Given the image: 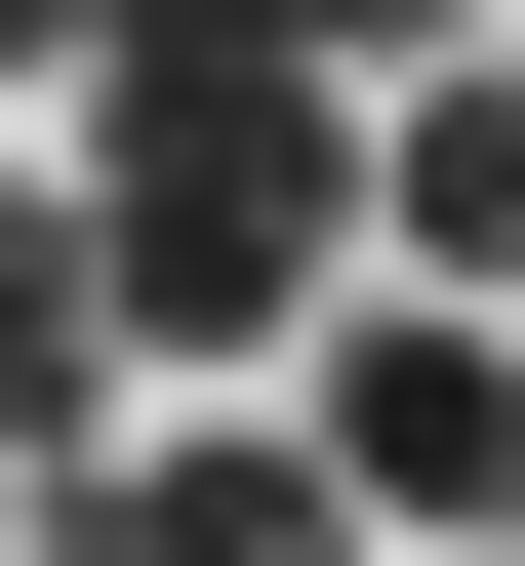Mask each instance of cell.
I'll return each instance as SVG.
<instances>
[{
	"mask_svg": "<svg viewBox=\"0 0 525 566\" xmlns=\"http://www.w3.org/2000/svg\"><path fill=\"white\" fill-rule=\"evenodd\" d=\"M82 283H122V365L243 405L364 324V82L324 41H82Z\"/></svg>",
	"mask_w": 525,
	"mask_h": 566,
	"instance_id": "cell-1",
	"label": "cell"
},
{
	"mask_svg": "<svg viewBox=\"0 0 525 566\" xmlns=\"http://www.w3.org/2000/svg\"><path fill=\"white\" fill-rule=\"evenodd\" d=\"M324 485L405 566H525V324H444V283H364L324 324Z\"/></svg>",
	"mask_w": 525,
	"mask_h": 566,
	"instance_id": "cell-2",
	"label": "cell"
},
{
	"mask_svg": "<svg viewBox=\"0 0 525 566\" xmlns=\"http://www.w3.org/2000/svg\"><path fill=\"white\" fill-rule=\"evenodd\" d=\"M41 526H82V566H364V485H324V446H243V405H122Z\"/></svg>",
	"mask_w": 525,
	"mask_h": 566,
	"instance_id": "cell-3",
	"label": "cell"
},
{
	"mask_svg": "<svg viewBox=\"0 0 525 566\" xmlns=\"http://www.w3.org/2000/svg\"><path fill=\"white\" fill-rule=\"evenodd\" d=\"M364 243L444 324H525V82H364Z\"/></svg>",
	"mask_w": 525,
	"mask_h": 566,
	"instance_id": "cell-4",
	"label": "cell"
},
{
	"mask_svg": "<svg viewBox=\"0 0 525 566\" xmlns=\"http://www.w3.org/2000/svg\"><path fill=\"white\" fill-rule=\"evenodd\" d=\"M122 405H162V365H122V283H82V163H0V446L82 485Z\"/></svg>",
	"mask_w": 525,
	"mask_h": 566,
	"instance_id": "cell-5",
	"label": "cell"
}]
</instances>
